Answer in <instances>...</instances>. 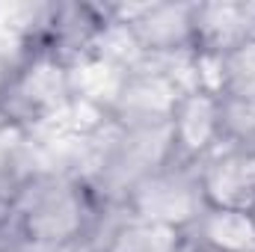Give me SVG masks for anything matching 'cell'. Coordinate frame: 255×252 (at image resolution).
<instances>
[{"instance_id": "cell-3", "label": "cell", "mask_w": 255, "mask_h": 252, "mask_svg": "<svg viewBox=\"0 0 255 252\" xmlns=\"http://www.w3.org/2000/svg\"><path fill=\"white\" fill-rule=\"evenodd\" d=\"M113 125V122H110ZM175 160L172 133L166 125H113V133L107 136L98 172L92 184L101 190V196L110 205H122L125 196L145 181L151 172Z\"/></svg>"}, {"instance_id": "cell-13", "label": "cell", "mask_w": 255, "mask_h": 252, "mask_svg": "<svg viewBox=\"0 0 255 252\" xmlns=\"http://www.w3.org/2000/svg\"><path fill=\"white\" fill-rule=\"evenodd\" d=\"M18 235L12 226V187H0V252L18 247Z\"/></svg>"}, {"instance_id": "cell-12", "label": "cell", "mask_w": 255, "mask_h": 252, "mask_svg": "<svg viewBox=\"0 0 255 252\" xmlns=\"http://www.w3.org/2000/svg\"><path fill=\"white\" fill-rule=\"evenodd\" d=\"M220 148L255 160V98L220 95Z\"/></svg>"}, {"instance_id": "cell-11", "label": "cell", "mask_w": 255, "mask_h": 252, "mask_svg": "<svg viewBox=\"0 0 255 252\" xmlns=\"http://www.w3.org/2000/svg\"><path fill=\"white\" fill-rule=\"evenodd\" d=\"M178 244L181 232L122 214V220H116L95 247L101 252H175Z\"/></svg>"}, {"instance_id": "cell-14", "label": "cell", "mask_w": 255, "mask_h": 252, "mask_svg": "<svg viewBox=\"0 0 255 252\" xmlns=\"http://www.w3.org/2000/svg\"><path fill=\"white\" fill-rule=\"evenodd\" d=\"M175 252H208V250H202V247H196V244H190V241H184V235H181V244H178Z\"/></svg>"}, {"instance_id": "cell-8", "label": "cell", "mask_w": 255, "mask_h": 252, "mask_svg": "<svg viewBox=\"0 0 255 252\" xmlns=\"http://www.w3.org/2000/svg\"><path fill=\"white\" fill-rule=\"evenodd\" d=\"M169 133L175 160L199 166L220 148V95L208 83L187 86L169 116Z\"/></svg>"}, {"instance_id": "cell-9", "label": "cell", "mask_w": 255, "mask_h": 252, "mask_svg": "<svg viewBox=\"0 0 255 252\" xmlns=\"http://www.w3.org/2000/svg\"><path fill=\"white\" fill-rule=\"evenodd\" d=\"M199 184L208 208L250 211L255 202V160L217 148L199 163Z\"/></svg>"}, {"instance_id": "cell-4", "label": "cell", "mask_w": 255, "mask_h": 252, "mask_svg": "<svg viewBox=\"0 0 255 252\" xmlns=\"http://www.w3.org/2000/svg\"><path fill=\"white\" fill-rule=\"evenodd\" d=\"M122 9L113 6H92V3H60L48 6L45 15L36 21V27L27 33V45L51 54L54 60L68 65L71 71L77 65L98 57L101 42L113 27H119Z\"/></svg>"}, {"instance_id": "cell-7", "label": "cell", "mask_w": 255, "mask_h": 252, "mask_svg": "<svg viewBox=\"0 0 255 252\" xmlns=\"http://www.w3.org/2000/svg\"><path fill=\"white\" fill-rule=\"evenodd\" d=\"M184 89L187 86H181L175 74L151 68L142 60L122 74L119 86L113 89L107 116L113 125H166Z\"/></svg>"}, {"instance_id": "cell-5", "label": "cell", "mask_w": 255, "mask_h": 252, "mask_svg": "<svg viewBox=\"0 0 255 252\" xmlns=\"http://www.w3.org/2000/svg\"><path fill=\"white\" fill-rule=\"evenodd\" d=\"M119 27L142 60H196L199 3H148L119 15Z\"/></svg>"}, {"instance_id": "cell-6", "label": "cell", "mask_w": 255, "mask_h": 252, "mask_svg": "<svg viewBox=\"0 0 255 252\" xmlns=\"http://www.w3.org/2000/svg\"><path fill=\"white\" fill-rule=\"evenodd\" d=\"M119 208L136 220L184 232L205 208L199 166L178 163V160L160 166L130 190Z\"/></svg>"}, {"instance_id": "cell-1", "label": "cell", "mask_w": 255, "mask_h": 252, "mask_svg": "<svg viewBox=\"0 0 255 252\" xmlns=\"http://www.w3.org/2000/svg\"><path fill=\"white\" fill-rule=\"evenodd\" d=\"M107 205L92 178L33 172L12 184V226L27 247L77 250L95 241Z\"/></svg>"}, {"instance_id": "cell-2", "label": "cell", "mask_w": 255, "mask_h": 252, "mask_svg": "<svg viewBox=\"0 0 255 252\" xmlns=\"http://www.w3.org/2000/svg\"><path fill=\"white\" fill-rule=\"evenodd\" d=\"M71 74L68 65L24 42L0 77V122L30 127L60 113L71 98Z\"/></svg>"}, {"instance_id": "cell-10", "label": "cell", "mask_w": 255, "mask_h": 252, "mask_svg": "<svg viewBox=\"0 0 255 252\" xmlns=\"http://www.w3.org/2000/svg\"><path fill=\"white\" fill-rule=\"evenodd\" d=\"M181 235L208 252H255V220L250 211L205 205Z\"/></svg>"}]
</instances>
